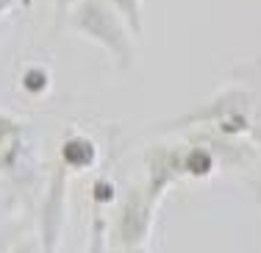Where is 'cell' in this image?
<instances>
[{"label": "cell", "mask_w": 261, "mask_h": 253, "mask_svg": "<svg viewBox=\"0 0 261 253\" xmlns=\"http://www.w3.org/2000/svg\"><path fill=\"white\" fill-rule=\"evenodd\" d=\"M72 28L78 34L95 39L114 56V61L125 70L134 61V42H130V28L120 17V11L111 9L106 0H81L70 17Z\"/></svg>", "instance_id": "1"}, {"label": "cell", "mask_w": 261, "mask_h": 253, "mask_svg": "<svg viewBox=\"0 0 261 253\" xmlns=\"http://www.w3.org/2000/svg\"><path fill=\"white\" fill-rule=\"evenodd\" d=\"M111 9L120 11V17L128 22L130 34L142 36V28H145V11H142V0H106Z\"/></svg>", "instance_id": "2"}, {"label": "cell", "mask_w": 261, "mask_h": 253, "mask_svg": "<svg viewBox=\"0 0 261 253\" xmlns=\"http://www.w3.org/2000/svg\"><path fill=\"white\" fill-rule=\"evenodd\" d=\"M250 103H253V134H256V139H258V145H261V81L256 86V92L250 95Z\"/></svg>", "instance_id": "3"}, {"label": "cell", "mask_w": 261, "mask_h": 253, "mask_svg": "<svg viewBox=\"0 0 261 253\" xmlns=\"http://www.w3.org/2000/svg\"><path fill=\"white\" fill-rule=\"evenodd\" d=\"M70 3H72V0H56V9H59V17H64V14H67Z\"/></svg>", "instance_id": "4"}]
</instances>
